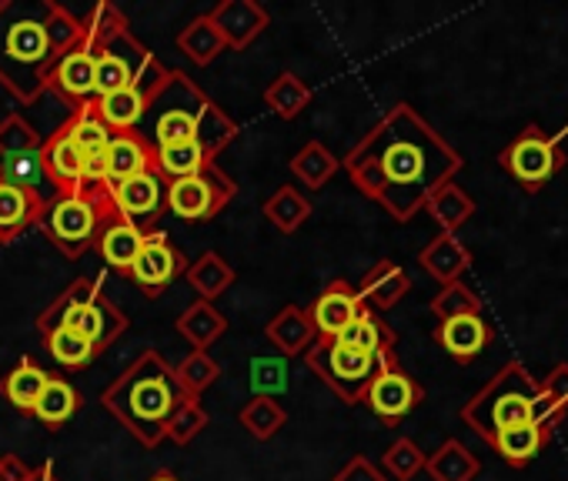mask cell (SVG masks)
<instances>
[{
    "label": "cell",
    "instance_id": "6da1fadb",
    "mask_svg": "<svg viewBox=\"0 0 568 481\" xmlns=\"http://www.w3.org/2000/svg\"><path fill=\"white\" fill-rule=\"evenodd\" d=\"M345 171L395 221H412L442 184L455 181L462 154L412 104H395L348 151Z\"/></svg>",
    "mask_w": 568,
    "mask_h": 481
},
{
    "label": "cell",
    "instance_id": "7a4b0ae2",
    "mask_svg": "<svg viewBox=\"0 0 568 481\" xmlns=\"http://www.w3.org/2000/svg\"><path fill=\"white\" fill-rule=\"evenodd\" d=\"M84 41V24L51 0H0V84L31 104L51 91L61 58Z\"/></svg>",
    "mask_w": 568,
    "mask_h": 481
},
{
    "label": "cell",
    "instance_id": "3957f363",
    "mask_svg": "<svg viewBox=\"0 0 568 481\" xmlns=\"http://www.w3.org/2000/svg\"><path fill=\"white\" fill-rule=\"evenodd\" d=\"M191 398L171 361L158 351H144L108 391L104 408L148 448L168 438V424L178 408Z\"/></svg>",
    "mask_w": 568,
    "mask_h": 481
},
{
    "label": "cell",
    "instance_id": "277c9868",
    "mask_svg": "<svg viewBox=\"0 0 568 481\" xmlns=\"http://www.w3.org/2000/svg\"><path fill=\"white\" fill-rule=\"evenodd\" d=\"M138 134L151 147L201 141L217 157L234 141L237 124L224 111H217L181 71H168V78L148 98Z\"/></svg>",
    "mask_w": 568,
    "mask_h": 481
},
{
    "label": "cell",
    "instance_id": "5b68a950",
    "mask_svg": "<svg viewBox=\"0 0 568 481\" xmlns=\"http://www.w3.org/2000/svg\"><path fill=\"white\" fill-rule=\"evenodd\" d=\"M54 328H68L104 351L128 331V315L104 295L101 278H78L38 315L41 335Z\"/></svg>",
    "mask_w": 568,
    "mask_h": 481
},
{
    "label": "cell",
    "instance_id": "8992f818",
    "mask_svg": "<svg viewBox=\"0 0 568 481\" xmlns=\"http://www.w3.org/2000/svg\"><path fill=\"white\" fill-rule=\"evenodd\" d=\"M538 381L525 371L521 361H508L465 408L462 421L471 424L485 441H491L501 428L531 421V401H535Z\"/></svg>",
    "mask_w": 568,
    "mask_h": 481
},
{
    "label": "cell",
    "instance_id": "52a82bcc",
    "mask_svg": "<svg viewBox=\"0 0 568 481\" xmlns=\"http://www.w3.org/2000/svg\"><path fill=\"white\" fill-rule=\"evenodd\" d=\"M111 217L114 214L108 207L104 187H98V191L48 197L44 214H41V227L48 231V237L68 258H81L88 248L98 245V234Z\"/></svg>",
    "mask_w": 568,
    "mask_h": 481
},
{
    "label": "cell",
    "instance_id": "ba28073f",
    "mask_svg": "<svg viewBox=\"0 0 568 481\" xmlns=\"http://www.w3.org/2000/svg\"><path fill=\"white\" fill-rule=\"evenodd\" d=\"M94 54V94H114L124 88H138L144 98L154 94V88L168 78L161 61L131 38V31H121L108 38L104 44L91 48Z\"/></svg>",
    "mask_w": 568,
    "mask_h": 481
},
{
    "label": "cell",
    "instance_id": "9c48e42d",
    "mask_svg": "<svg viewBox=\"0 0 568 481\" xmlns=\"http://www.w3.org/2000/svg\"><path fill=\"white\" fill-rule=\"evenodd\" d=\"M305 361L348 405H358L365 398V391H368V385H372V378L378 375V365H382V358H372V355H362L355 348H345L335 338H318L305 351Z\"/></svg>",
    "mask_w": 568,
    "mask_h": 481
},
{
    "label": "cell",
    "instance_id": "30bf717a",
    "mask_svg": "<svg viewBox=\"0 0 568 481\" xmlns=\"http://www.w3.org/2000/svg\"><path fill=\"white\" fill-rule=\"evenodd\" d=\"M565 151L555 137H548L538 124H528L518 131V137L498 154V164L521 184V191L535 194L541 191L561 167H565Z\"/></svg>",
    "mask_w": 568,
    "mask_h": 481
},
{
    "label": "cell",
    "instance_id": "8fae6325",
    "mask_svg": "<svg viewBox=\"0 0 568 481\" xmlns=\"http://www.w3.org/2000/svg\"><path fill=\"white\" fill-rule=\"evenodd\" d=\"M234 191V181L217 164H211L201 174L164 181V207L181 221H207L231 204Z\"/></svg>",
    "mask_w": 568,
    "mask_h": 481
},
{
    "label": "cell",
    "instance_id": "7c38bea8",
    "mask_svg": "<svg viewBox=\"0 0 568 481\" xmlns=\"http://www.w3.org/2000/svg\"><path fill=\"white\" fill-rule=\"evenodd\" d=\"M368 408L385 421V424H398L402 418H408L422 401H425V388L398 365L395 351L382 358L378 365V375L372 378L365 398Z\"/></svg>",
    "mask_w": 568,
    "mask_h": 481
},
{
    "label": "cell",
    "instance_id": "4fadbf2b",
    "mask_svg": "<svg viewBox=\"0 0 568 481\" xmlns=\"http://www.w3.org/2000/svg\"><path fill=\"white\" fill-rule=\"evenodd\" d=\"M104 197L114 217L138 224L141 231H154V221L164 211V177L148 171L118 184H104Z\"/></svg>",
    "mask_w": 568,
    "mask_h": 481
},
{
    "label": "cell",
    "instance_id": "5bb4252c",
    "mask_svg": "<svg viewBox=\"0 0 568 481\" xmlns=\"http://www.w3.org/2000/svg\"><path fill=\"white\" fill-rule=\"evenodd\" d=\"M187 272V262L184 255L171 245L168 231L154 227L144 234V248L138 255V262L131 265L128 278L148 295V298H158L164 288H171L181 275Z\"/></svg>",
    "mask_w": 568,
    "mask_h": 481
},
{
    "label": "cell",
    "instance_id": "9a60e30c",
    "mask_svg": "<svg viewBox=\"0 0 568 481\" xmlns=\"http://www.w3.org/2000/svg\"><path fill=\"white\" fill-rule=\"evenodd\" d=\"M362 308L365 305L358 298V288H352L348 282H332L308 308V321L318 338H338L362 315Z\"/></svg>",
    "mask_w": 568,
    "mask_h": 481
},
{
    "label": "cell",
    "instance_id": "2e32d148",
    "mask_svg": "<svg viewBox=\"0 0 568 481\" xmlns=\"http://www.w3.org/2000/svg\"><path fill=\"white\" fill-rule=\"evenodd\" d=\"M41 164L48 174V184L54 194H78L84 191V154L74 147L64 127H58L44 144H41Z\"/></svg>",
    "mask_w": 568,
    "mask_h": 481
},
{
    "label": "cell",
    "instance_id": "e0dca14e",
    "mask_svg": "<svg viewBox=\"0 0 568 481\" xmlns=\"http://www.w3.org/2000/svg\"><path fill=\"white\" fill-rule=\"evenodd\" d=\"M207 18L217 28L224 48H247L267 28V11L254 0H224Z\"/></svg>",
    "mask_w": 568,
    "mask_h": 481
},
{
    "label": "cell",
    "instance_id": "ac0fdd59",
    "mask_svg": "<svg viewBox=\"0 0 568 481\" xmlns=\"http://www.w3.org/2000/svg\"><path fill=\"white\" fill-rule=\"evenodd\" d=\"M51 91L58 98H64L71 108L91 104L98 98L94 94V54L84 41L61 58V64L54 68V78H51Z\"/></svg>",
    "mask_w": 568,
    "mask_h": 481
},
{
    "label": "cell",
    "instance_id": "d6986e66",
    "mask_svg": "<svg viewBox=\"0 0 568 481\" xmlns=\"http://www.w3.org/2000/svg\"><path fill=\"white\" fill-rule=\"evenodd\" d=\"M435 341L458 361V365H471L491 341V325L481 315H462V318H448L438 321L435 328Z\"/></svg>",
    "mask_w": 568,
    "mask_h": 481
},
{
    "label": "cell",
    "instance_id": "ffe728a7",
    "mask_svg": "<svg viewBox=\"0 0 568 481\" xmlns=\"http://www.w3.org/2000/svg\"><path fill=\"white\" fill-rule=\"evenodd\" d=\"M44 204L48 197L0 181V245H8V240H14L28 227L41 224Z\"/></svg>",
    "mask_w": 568,
    "mask_h": 481
},
{
    "label": "cell",
    "instance_id": "44dd1931",
    "mask_svg": "<svg viewBox=\"0 0 568 481\" xmlns=\"http://www.w3.org/2000/svg\"><path fill=\"white\" fill-rule=\"evenodd\" d=\"M418 265H422L435 282H442V288H445V285L462 282V275L471 268V252L462 245V237H458V234H445V231H442L435 240H428V245L422 248Z\"/></svg>",
    "mask_w": 568,
    "mask_h": 481
},
{
    "label": "cell",
    "instance_id": "7402d4cb",
    "mask_svg": "<svg viewBox=\"0 0 568 481\" xmlns=\"http://www.w3.org/2000/svg\"><path fill=\"white\" fill-rule=\"evenodd\" d=\"M144 234H148V231H141L138 224H128V221H121V217H111V221L101 227L94 248L101 252V258H104V265H108L111 272L128 275L131 265L138 262L141 248H144Z\"/></svg>",
    "mask_w": 568,
    "mask_h": 481
},
{
    "label": "cell",
    "instance_id": "603a6c76",
    "mask_svg": "<svg viewBox=\"0 0 568 481\" xmlns=\"http://www.w3.org/2000/svg\"><path fill=\"white\" fill-rule=\"evenodd\" d=\"M104 157H108V184H118V181H128V177L154 171V147L138 131L114 134V141L108 144Z\"/></svg>",
    "mask_w": 568,
    "mask_h": 481
},
{
    "label": "cell",
    "instance_id": "cb8c5ba5",
    "mask_svg": "<svg viewBox=\"0 0 568 481\" xmlns=\"http://www.w3.org/2000/svg\"><path fill=\"white\" fill-rule=\"evenodd\" d=\"M408 288H412V282H408V275H405L402 265H395V262H378V265L365 275V282L358 285V298H362V305L372 308V311H388V308H395V305L408 295Z\"/></svg>",
    "mask_w": 568,
    "mask_h": 481
},
{
    "label": "cell",
    "instance_id": "d4e9b609",
    "mask_svg": "<svg viewBox=\"0 0 568 481\" xmlns=\"http://www.w3.org/2000/svg\"><path fill=\"white\" fill-rule=\"evenodd\" d=\"M335 341H342L345 348H355V351H362V355H372V358H385V355H392L395 351V341H398V335H395V328L388 325V321H382V315L378 311H372V308H362V315L335 338Z\"/></svg>",
    "mask_w": 568,
    "mask_h": 481
},
{
    "label": "cell",
    "instance_id": "484cf974",
    "mask_svg": "<svg viewBox=\"0 0 568 481\" xmlns=\"http://www.w3.org/2000/svg\"><path fill=\"white\" fill-rule=\"evenodd\" d=\"M551 441V431L535 424V421H518V424H508L501 428L488 444L515 468H525L528 461L538 458V451Z\"/></svg>",
    "mask_w": 568,
    "mask_h": 481
},
{
    "label": "cell",
    "instance_id": "4316f807",
    "mask_svg": "<svg viewBox=\"0 0 568 481\" xmlns=\"http://www.w3.org/2000/svg\"><path fill=\"white\" fill-rule=\"evenodd\" d=\"M264 335H267V341H271L281 355L308 351V348L318 341V335H315V328H312V321H308V311H305V308H295V305L281 308V311L271 318V325L264 328Z\"/></svg>",
    "mask_w": 568,
    "mask_h": 481
},
{
    "label": "cell",
    "instance_id": "83f0119b",
    "mask_svg": "<svg viewBox=\"0 0 568 481\" xmlns=\"http://www.w3.org/2000/svg\"><path fill=\"white\" fill-rule=\"evenodd\" d=\"M211 164H217V157H214L201 141L171 144V147H154V174H161L164 181H178V177L201 174V171L211 167Z\"/></svg>",
    "mask_w": 568,
    "mask_h": 481
},
{
    "label": "cell",
    "instance_id": "f1b7e54d",
    "mask_svg": "<svg viewBox=\"0 0 568 481\" xmlns=\"http://www.w3.org/2000/svg\"><path fill=\"white\" fill-rule=\"evenodd\" d=\"M568 415V365H555L545 381H538L535 401H531V421L555 431V424Z\"/></svg>",
    "mask_w": 568,
    "mask_h": 481
},
{
    "label": "cell",
    "instance_id": "f546056e",
    "mask_svg": "<svg viewBox=\"0 0 568 481\" xmlns=\"http://www.w3.org/2000/svg\"><path fill=\"white\" fill-rule=\"evenodd\" d=\"M144 108H148V98H144L138 88H124V91L94 98L98 117H101L114 134H131V131H138V127H141V117H144Z\"/></svg>",
    "mask_w": 568,
    "mask_h": 481
},
{
    "label": "cell",
    "instance_id": "4dcf8cb0",
    "mask_svg": "<svg viewBox=\"0 0 568 481\" xmlns=\"http://www.w3.org/2000/svg\"><path fill=\"white\" fill-rule=\"evenodd\" d=\"M425 471L435 481H475L481 474V461L458 438H448L435 454H425Z\"/></svg>",
    "mask_w": 568,
    "mask_h": 481
},
{
    "label": "cell",
    "instance_id": "1f68e13d",
    "mask_svg": "<svg viewBox=\"0 0 568 481\" xmlns=\"http://www.w3.org/2000/svg\"><path fill=\"white\" fill-rule=\"evenodd\" d=\"M48 378L51 375L38 361L24 358L18 368H11L4 378H0V395H4L18 411L31 415L34 405H38V398H41V391H44V385H48Z\"/></svg>",
    "mask_w": 568,
    "mask_h": 481
},
{
    "label": "cell",
    "instance_id": "d6a6232c",
    "mask_svg": "<svg viewBox=\"0 0 568 481\" xmlns=\"http://www.w3.org/2000/svg\"><path fill=\"white\" fill-rule=\"evenodd\" d=\"M78 405H81L78 388L68 378L51 375L44 391H41V398H38V405H34V411H31V418H38L48 428H61V424H68L74 418Z\"/></svg>",
    "mask_w": 568,
    "mask_h": 481
},
{
    "label": "cell",
    "instance_id": "836d02e7",
    "mask_svg": "<svg viewBox=\"0 0 568 481\" xmlns=\"http://www.w3.org/2000/svg\"><path fill=\"white\" fill-rule=\"evenodd\" d=\"M61 127L68 131V137L74 141V147H78L84 157H88V154H104V151H108V144L114 141V131L98 117L94 101H91V104L74 108V111H71V117H68Z\"/></svg>",
    "mask_w": 568,
    "mask_h": 481
},
{
    "label": "cell",
    "instance_id": "e575fe53",
    "mask_svg": "<svg viewBox=\"0 0 568 481\" xmlns=\"http://www.w3.org/2000/svg\"><path fill=\"white\" fill-rule=\"evenodd\" d=\"M178 331H181V338L191 341L194 351H207V348L227 331V318H224L217 308H211V301H194V305L181 315Z\"/></svg>",
    "mask_w": 568,
    "mask_h": 481
},
{
    "label": "cell",
    "instance_id": "d590c367",
    "mask_svg": "<svg viewBox=\"0 0 568 481\" xmlns=\"http://www.w3.org/2000/svg\"><path fill=\"white\" fill-rule=\"evenodd\" d=\"M425 211L438 221V227L445 234H455L471 214H475V201L465 194V187H458L455 181L442 184L428 201H425Z\"/></svg>",
    "mask_w": 568,
    "mask_h": 481
},
{
    "label": "cell",
    "instance_id": "8d00e7d4",
    "mask_svg": "<svg viewBox=\"0 0 568 481\" xmlns=\"http://www.w3.org/2000/svg\"><path fill=\"white\" fill-rule=\"evenodd\" d=\"M184 275H187L191 288L197 291V301H214L221 291H227V288L234 285V272H231L227 262L217 258L214 252H207V255H201L194 265H187Z\"/></svg>",
    "mask_w": 568,
    "mask_h": 481
},
{
    "label": "cell",
    "instance_id": "74e56055",
    "mask_svg": "<svg viewBox=\"0 0 568 481\" xmlns=\"http://www.w3.org/2000/svg\"><path fill=\"white\" fill-rule=\"evenodd\" d=\"M178 48H181V54H187L194 64H211L221 51H224V41H221V34H217V28L211 24V18L204 14V18H194L181 34H178Z\"/></svg>",
    "mask_w": 568,
    "mask_h": 481
},
{
    "label": "cell",
    "instance_id": "f35d334b",
    "mask_svg": "<svg viewBox=\"0 0 568 481\" xmlns=\"http://www.w3.org/2000/svg\"><path fill=\"white\" fill-rule=\"evenodd\" d=\"M44 348H48V355L61 365V368H88L101 351L88 341V338H81V335H74V331H68V328H54V331H48L44 335Z\"/></svg>",
    "mask_w": 568,
    "mask_h": 481
},
{
    "label": "cell",
    "instance_id": "ab89813d",
    "mask_svg": "<svg viewBox=\"0 0 568 481\" xmlns=\"http://www.w3.org/2000/svg\"><path fill=\"white\" fill-rule=\"evenodd\" d=\"M335 171H338L335 154H332L325 144H318V141H308V144L292 157V174H295L305 187H322Z\"/></svg>",
    "mask_w": 568,
    "mask_h": 481
},
{
    "label": "cell",
    "instance_id": "60d3db41",
    "mask_svg": "<svg viewBox=\"0 0 568 481\" xmlns=\"http://www.w3.org/2000/svg\"><path fill=\"white\" fill-rule=\"evenodd\" d=\"M308 101H312L308 84H305L302 78L288 74V71H284V74L264 91V104H267L274 114H281V117H298V114L308 108Z\"/></svg>",
    "mask_w": 568,
    "mask_h": 481
},
{
    "label": "cell",
    "instance_id": "b9f144b4",
    "mask_svg": "<svg viewBox=\"0 0 568 481\" xmlns=\"http://www.w3.org/2000/svg\"><path fill=\"white\" fill-rule=\"evenodd\" d=\"M0 181H8L14 187H24V191H34L41 197H44V187H51L48 174H44V164H41V151L4 157V161H0Z\"/></svg>",
    "mask_w": 568,
    "mask_h": 481
},
{
    "label": "cell",
    "instance_id": "7bdbcfd3",
    "mask_svg": "<svg viewBox=\"0 0 568 481\" xmlns=\"http://www.w3.org/2000/svg\"><path fill=\"white\" fill-rule=\"evenodd\" d=\"M264 214L271 224H277L281 231H295L308 221L312 214V204L305 194H298V187H281L271 194V201L264 204Z\"/></svg>",
    "mask_w": 568,
    "mask_h": 481
},
{
    "label": "cell",
    "instance_id": "ee69618b",
    "mask_svg": "<svg viewBox=\"0 0 568 481\" xmlns=\"http://www.w3.org/2000/svg\"><path fill=\"white\" fill-rule=\"evenodd\" d=\"M284 421H288V411H284L274 395H257L244 405L241 411V424L254 434V438H271L284 428Z\"/></svg>",
    "mask_w": 568,
    "mask_h": 481
},
{
    "label": "cell",
    "instance_id": "f6af8a7d",
    "mask_svg": "<svg viewBox=\"0 0 568 481\" xmlns=\"http://www.w3.org/2000/svg\"><path fill=\"white\" fill-rule=\"evenodd\" d=\"M382 471H385V478L412 481L418 471H425V451H422L412 438H398V441H392V448L382 454Z\"/></svg>",
    "mask_w": 568,
    "mask_h": 481
},
{
    "label": "cell",
    "instance_id": "bcb514c9",
    "mask_svg": "<svg viewBox=\"0 0 568 481\" xmlns=\"http://www.w3.org/2000/svg\"><path fill=\"white\" fill-rule=\"evenodd\" d=\"M432 315H435L438 321L462 318V315H481V298H478L468 285L455 282V285H445V288L432 298Z\"/></svg>",
    "mask_w": 568,
    "mask_h": 481
},
{
    "label": "cell",
    "instance_id": "7dc6e473",
    "mask_svg": "<svg viewBox=\"0 0 568 481\" xmlns=\"http://www.w3.org/2000/svg\"><path fill=\"white\" fill-rule=\"evenodd\" d=\"M41 144H44L41 134L21 114H8L4 124H0V161L14 154H28V151H41Z\"/></svg>",
    "mask_w": 568,
    "mask_h": 481
},
{
    "label": "cell",
    "instance_id": "c3c4849f",
    "mask_svg": "<svg viewBox=\"0 0 568 481\" xmlns=\"http://www.w3.org/2000/svg\"><path fill=\"white\" fill-rule=\"evenodd\" d=\"M81 24H84V44H88V48L104 44L108 38L128 31V21H124V14H121L114 4H98V8H91V14H88Z\"/></svg>",
    "mask_w": 568,
    "mask_h": 481
},
{
    "label": "cell",
    "instance_id": "681fc988",
    "mask_svg": "<svg viewBox=\"0 0 568 481\" xmlns=\"http://www.w3.org/2000/svg\"><path fill=\"white\" fill-rule=\"evenodd\" d=\"M174 371H178L181 385H184L191 395H197V391H204V388L221 375V365L211 361L207 351H191L181 365H174Z\"/></svg>",
    "mask_w": 568,
    "mask_h": 481
},
{
    "label": "cell",
    "instance_id": "f907efd6",
    "mask_svg": "<svg viewBox=\"0 0 568 481\" xmlns=\"http://www.w3.org/2000/svg\"><path fill=\"white\" fill-rule=\"evenodd\" d=\"M207 424V411H204V405L197 401V395H191L181 408H178V415L171 418V424H168V438L171 441H178V444H187L191 438H197L201 434V428Z\"/></svg>",
    "mask_w": 568,
    "mask_h": 481
},
{
    "label": "cell",
    "instance_id": "816d5d0a",
    "mask_svg": "<svg viewBox=\"0 0 568 481\" xmlns=\"http://www.w3.org/2000/svg\"><path fill=\"white\" fill-rule=\"evenodd\" d=\"M332 481H388V478H385V471L378 464H372L368 458L355 454Z\"/></svg>",
    "mask_w": 568,
    "mask_h": 481
},
{
    "label": "cell",
    "instance_id": "f5cc1de1",
    "mask_svg": "<svg viewBox=\"0 0 568 481\" xmlns=\"http://www.w3.org/2000/svg\"><path fill=\"white\" fill-rule=\"evenodd\" d=\"M254 371H257V375H254L251 385H254L257 391L267 395V391H281V388H284V368H281V365H274V361H254Z\"/></svg>",
    "mask_w": 568,
    "mask_h": 481
},
{
    "label": "cell",
    "instance_id": "db71d44e",
    "mask_svg": "<svg viewBox=\"0 0 568 481\" xmlns=\"http://www.w3.org/2000/svg\"><path fill=\"white\" fill-rule=\"evenodd\" d=\"M28 471L31 468L18 454H0V481H24Z\"/></svg>",
    "mask_w": 568,
    "mask_h": 481
},
{
    "label": "cell",
    "instance_id": "11a10c76",
    "mask_svg": "<svg viewBox=\"0 0 568 481\" xmlns=\"http://www.w3.org/2000/svg\"><path fill=\"white\" fill-rule=\"evenodd\" d=\"M24 481H58V474H54V464H51V461H44L41 468H31Z\"/></svg>",
    "mask_w": 568,
    "mask_h": 481
},
{
    "label": "cell",
    "instance_id": "9f6ffc18",
    "mask_svg": "<svg viewBox=\"0 0 568 481\" xmlns=\"http://www.w3.org/2000/svg\"><path fill=\"white\" fill-rule=\"evenodd\" d=\"M148 481H178L171 471H161V474H154V478H148Z\"/></svg>",
    "mask_w": 568,
    "mask_h": 481
}]
</instances>
